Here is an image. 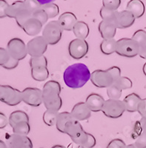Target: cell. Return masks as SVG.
<instances>
[{
  "label": "cell",
  "mask_w": 146,
  "mask_h": 148,
  "mask_svg": "<svg viewBox=\"0 0 146 148\" xmlns=\"http://www.w3.org/2000/svg\"><path fill=\"white\" fill-rule=\"evenodd\" d=\"M88 67L82 63H76L68 66L63 74V80L67 87L72 89L82 88L91 79Z\"/></svg>",
  "instance_id": "1"
},
{
  "label": "cell",
  "mask_w": 146,
  "mask_h": 148,
  "mask_svg": "<svg viewBox=\"0 0 146 148\" xmlns=\"http://www.w3.org/2000/svg\"><path fill=\"white\" fill-rule=\"evenodd\" d=\"M42 91V104L46 109L59 112L62 106L60 84L56 81L50 80L44 84Z\"/></svg>",
  "instance_id": "2"
},
{
  "label": "cell",
  "mask_w": 146,
  "mask_h": 148,
  "mask_svg": "<svg viewBox=\"0 0 146 148\" xmlns=\"http://www.w3.org/2000/svg\"><path fill=\"white\" fill-rule=\"evenodd\" d=\"M116 53L123 57L134 58L139 55V45L131 38H122L116 41Z\"/></svg>",
  "instance_id": "3"
},
{
  "label": "cell",
  "mask_w": 146,
  "mask_h": 148,
  "mask_svg": "<svg viewBox=\"0 0 146 148\" xmlns=\"http://www.w3.org/2000/svg\"><path fill=\"white\" fill-rule=\"evenodd\" d=\"M65 134L71 137L74 143L78 146H83L87 137V133L82 127L79 121L72 120L66 125Z\"/></svg>",
  "instance_id": "4"
},
{
  "label": "cell",
  "mask_w": 146,
  "mask_h": 148,
  "mask_svg": "<svg viewBox=\"0 0 146 148\" xmlns=\"http://www.w3.org/2000/svg\"><path fill=\"white\" fill-rule=\"evenodd\" d=\"M62 33L63 30L59 25L58 21H50L44 27L42 36L48 45H55L61 40Z\"/></svg>",
  "instance_id": "5"
},
{
  "label": "cell",
  "mask_w": 146,
  "mask_h": 148,
  "mask_svg": "<svg viewBox=\"0 0 146 148\" xmlns=\"http://www.w3.org/2000/svg\"><path fill=\"white\" fill-rule=\"evenodd\" d=\"M0 101L9 106H16L22 102V91L10 85L0 84Z\"/></svg>",
  "instance_id": "6"
},
{
  "label": "cell",
  "mask_w": 146,
  "mask_h": 148,
  "mask_svg": "<svg viewBox=\"0 0 146 148\" xmlns=\"http://www.w3.org/2000/svg\"><path fill=\"white\" fill-rule=\"evenodd\" d=\"M7 51L10 57L19 62L25 59L28 55L26 45L19 38H13L9 41Z\"/></svg>",
  "instance_id": "7"
},
{
  "label": "cell",
  "mask_w": 146,
  "mask_h": 148,
  "mask_svg": "<svg viewBox=\"0 0 146 148\" xmlns=\"http://www.w3.org/2000/svg\"><path fill=\"white\" fill-rule=\"evenodd\" d=\"M125 111L124 104L120 100H105L102 112L103 114L110 119H118L121 117Z\"/></svg>",
  "instance_id": "8"
},
{
  "label": "cell",
  "mask_w": 146,
  "mask_h": 148,
  "mask_svg": "<svg viewBox=\"0 0 146 148\" xmlns=\"http://www.w3.org/2000/svg\"><path fill=\"white\" fill-rule=\"evenodd\" d=\"M48 43L42 36H35L26 45L28 55L30 57H40L47 51Z\"/></svg>",
  "instance_id": "9"
},
{
  "label": "cell",
  "mask_w": 146,
  "mask_h": 148,
  "mask_svg": "<svg viewBox=\"0 0 146 148\" xmlns=\"http://www.w3.org/2000/svg\"><path fill=\"white\" fill-rule=\"evenodd\" d=\"M89 46L86 40L74 39L68 45L69 55L74 59H80L85 57L88 53Z\"/></svg>",
  "instance_id": "10"
},
{
  "label": "cell",
  "mask_w": 146,
  "mask_h": 148,
  "mask_svg": "<svg viewBox=\"0 0 146 148\" xmlns=\"http://www.w3.org/2000/svg\"><path fill=\"white\" fill-rule=\"evenodd\" d=\"M22 101L31 107L42 104V91L36 88H26L22 91Z\"/></svg>",
  "instance_id": "11"
},
{
  "label": "cell",
  "mask_w": 146,
  "mask_h": 148,
  "mask_svg": "<svg viewBox=\"0 0 146 148\" xmlns=\"http://www.w3.org/2000/svg\"><path fill=\"white\" fill-rule=\"evenodd\" d=\"M91 83L99 88H107L114 84V79L107 71L96 70L91 74Z\"/></svg>",
  "instance_id": "12"
},
{
  "label": "cell",
  "mask_w": 146,
  "mask_h": 148,
  "mask_svg": "<svg viewBox=\"0 0 146 148\" xmlns=\"http://www.w3.org/2000/svg\"><path fill=\"white\" fill-rule=\"evenodd\" d=\"M135 20H136V18H135L134 16L128 10H125L119 12L118 11L114 24H115L116 28H128L134 24Z\"/></svg>",
  "instance_id": "13"
},
{
  "label": "cell",
  "mask_w": 146,
  "mask_h": 148,
  "mask_svg": "<svg viewBox=\"0 0 146 148\" xmlns=\"http://www.w3.org/2000/svg\"><path fill=\"white\" fill-rule=\"evenodd\" d=\"M71 115L75 121H85L91 117V111L87 108L85 102L81 101L73 107L71 111Z\"/></svg>",
  "instance_id": "14"
},
{
  "label": "cell",
  "mask_w": 146,
  "mask_h": 148,
  "mask_svg": "<svg viewBox=\"0 0 146 148\" xmlns=\"http://www.w3.org/2000/svg\"><path fill=\"white\" fill-rule=\"evenodd\" d=\"M98 30L103 39H110L115 37L117 28L114 22L103 20L99 24Z\"/></svg>",
  "instance_id": "15"
},
{
  "label": "cell",
  "mask_w": 146,
  "mask_h": 148,
  "mask_svg": "<svg viewBox=\"0 0 146 148\" xmlns=\"http://www.w3.org/2000/svg\"><path fill=\"white\" fill-rule=\"evenodd\" d=\"M59 25L63 30L72 31L74 26L77 22V18L72 12H65L59 16L58 19Z\"/></svg>",
  "instance_id": "16"
},
{
  "label": "cell",
  "mask_w": 146,
  "mask_h": 148,
  "mask_svg": "<svg viewBox=\"0 0 146 148\" xmlns=\"http://www.w3.org/2000/svg\"><path fill=\"white\" fill-rule=\"evenodd\" d=\"M105 100L104 98L97 93H91L86 98L85 104L91 112L102 111Z\"/></svg>",
  "instance_id": "17"
},
{
  "label": "cell",
  "mask_w": 146,
  "mask_h": 148,
  "mask_svg": "<svg viewBox=\"0 0 146 148\" xmlns=\"http://www.w3.org/2000/svg\"><path fill=\"white\" fill-rule=\"evenodd\" d=\"M42 27H43V25L39 21L31 17L24 24L22 28L25 31V33H26V34L28 36H35L42 31Z\"/></svg>",
  "instance_id": "18"
},
{
  "label": "cell",
  "mask_w": 146,
  "mask_h": 148,
  "mask_svg": "<svg viewBox=\"0 0 146 148\" xmlns=\"http://www.w3.org/2000/svg\"><path fill=\"white\" fill-rule=\"evenodd\" d=\"M139 45V56L146 59V31L138 30L134 34L132 38Z\"/></svg>",
  "instance_id": "19"
},
{
  "label": "cell",
  "mask_w": 146,
  "mask_h": 148,
  "mask_svg": "<svg viewBox=\"0 0 146 148\" xmlns=\"http://www.w3.org/2000/svg\"><path fill=\"white\" fill-rule=\"evenodd\" d=\"M126 10L131 12L134 16L135 18H139L144 15L145 7L144 3L140 0H131L127 4Z\"/></svg>",
  "instance_id": "20"
},
{
  "label": "cell",
  "mask_w": 146,
  "mask_h": 148,
  "mask_svg": "<svg viewBox=\"0 0 146 148\" xmlns=\"http://www.w3.org/2000/svg\"><path fill=\"white\" fill-rule=\"evenodd\" d=\"M141 98L135 92H132L125 97L123 102L124 104L125 111L130 113H134L137 111L138 105L141 101Z\"/></svg>",
  "instance_id": "21"
},
{
  "label": "cell",
  "mask_w": 146,
  "mask_h": 148,
  "mask_svg": "<svg viewBox=\"0 0 146 148\" xmlns=\"http://www.w3.org/2000/svg\"><path fill=\"white\" fill-rule=\"evenodd\" d=\"M28 138V136L13 133L6 138V145L8 148H23Z\"/></svg>",
  "instance_id": "22"
},
{
  "label": "cell",
  "mask_w": 146,
  "mask_h": 148,
  "mask_svg": "<svg viewBox=\"0 0 146 148\" xmlns=\"http://www.w3.org/2000/svg\"><path fill=\"white\" fill-rule=\"evenodd\" d=\"M73 33L76 39L85 40L90 33V29L87 24L83 21H77L73 28Z\"/></svg>",
  "instance_id": "23"
},
{
  "label": "cell",
  "mask_w": 146,
  "mask_h": 148,
  "mask_svg": "<svg viewBox=\"0 0 146 148\" xmlns=\"http://www.w3.org/2000/svg\"><path fill=\"white\" fill-rule=\"evenodd\" d=\"M72 120H74V119L72 118L71 113H69V112L59 113L56 123V127L57 130L62 133H65V129L66 125Z\"/></svg>",
  "instance_id": "24"
},
{
  "label": "cell",
  "mask_w": 146,
  "mask_h": 148,
  "mask_svg": "<svg viewBox=\"0 0 146 148\" xmlns=\"http://www.w3.org/2000/svg\"><path fill=\"white\" fill-rule=\"evenodd\" d=\"M9 125L11 127L16 125L18 123L23 122H29V116L27 113L22 110H16L13 113H10L8 119Z\"/></svg>",
  "instance_id": "25"
},
{
  "label": "cell",
  "mask_w": 146,
  "mask_h": 148,
  "mask_svg": "<svg viewBox=\"0 0 146 148\" xmlns=\"http://www.w3.org/2000/svg\"><path fill=\"white\" fill-rule=\"evenodd\" d=\"M116 41L114 39H103L100 44V51L104 55L109 56L116 53Z\"/></svg>",
  "instance_id": "26"
},
{
  "label": "cell",
  "mask_w": 146,
  "mask_h": 148,
  "mask_svg": "<svg viewBox=\"0 0 146 148\" xmlns=\"http://www.w3.org/2000/svg\"><path fill=\"white\" fill-rule=\"evenodd\" d=\"M31 77L37 82H44L49 77V71L48 67H36L31 69Z\"/></svg>",
  "instance_id": "27"
},
{
  "label": "cell",
  "mask_w": 146,
  "mask_h": 148,
  "mask_svg": "<svg viewBox=\"0 0 146 148\" xmlns=\"http://www.w3.org/2000/svg\"><path fill=\"white\" fill-rule=\"evenodd\" d=\"M26 8L25 1H16L10 5L7 11V16L15 18L22 10Z\"/></svg>",
  "instance_id": "28"
},
{
  "label": "cell",
  "mask_w": 146,
  "mask_h": 148,
  "mask_svg": "<svg viewBox=\"0 0 146 148\" xmlns=\"http://www.w3.org/2000/svg\"><path fill=\"white\" fill-rule=\"evenodd\" d=\"M58 114H59V112H57V111L52 110H46L42 116L44 123L49 127L56 125Z\"/></svg>",
  "instance_id": "29"
},
{
  "label": "cell",
  "mask_w": 146,
  "mask_h": 148,
  "mask_svg": "<svg viewBox=\"0 0 146 148\" xmlns=\"http://www.w3.org/2000/svg\"><path fill=\"white\" fill-rule=\"evenodd\" d=\"M12 129H13L14 133H15V134L27 136L30 131V126L29 125V122L23 121V122L18 123L16 125H14L12 127Z\"/></svg>",
  "instance_id": "30"
},
{
  "label": "cell",
  "mask_w": 146,
  "mask_h": 148,
  "mask_svg": "<svg viewBox=\"0 0 146 148\" xmlns=\"http://www.w3.org/2000/svg\"><path fill=\"white\" fill-rule=\"evenodd\" d=\"M118 14L117 10H111L109 9H107L104 7H102L99 11V15H100L102 19L104 21H108V22H115V19L116 18V15Z\"/></svg>",
  "instance_id": "31"
},
{
  "label": "cell",
  "mask_w": 146,
  "mask_h": 148,
  "mask_svg": "<svg viewBox=\"0 0 146 148\" xmlns=\"http://www.w3.org/2000/svg\"><path fill=\"white\" fill-rule=\"evenodd\" d=\"M42 9L45 10L49 18H54L59 14V6L53 2H50L42 6Z\"/></svg>",
  "instance_id": "32"
},
{
  "label": "cell",
  "mask_w": 146,
  "mask_h": 148,
  "mask_svg": "<svg viewBox=\"0 0 146 148\" xmlns=\"http://www.w3.org/2000/svg\"><path fill=\"white\" fill-rule=\"evenodd\" d=\"M114 84L115 86H116L119 90H121L123 91V90L130 89V88H132L133 82L129 78L125 77V76H120L114 83Z\"/></svg>",
  "instance_id": "33"
},
{
  "label": "cell",
  "mask_w": 146,
  "mask_h": 148,
  "mask_svg": "<svg viewBox=\"0 0 146 148\" xmlns=\"http://www.w3.org/2000/svg\"><path fill=\"white\" fill-rule=\"evenodd\" d=\"M29 64L30 68H36V67H48V60L45 56H42L40 57H30L29 60Z\"/></svg>",
  "instance_id": "34"
},
{
  "label": "cell",
  "mask_w": 146,
  "mask_h": 148,
  "mask_svg": "<svg viewBox=\"0 0 146 148\" xmlns=\"http://www.w3.org/2000/svg\"><path fill=\"white\" fill-rule=\"evenodd\" d=\"M106 92H107V95L109 98V99L119 100V99L122 96V92L123 91L121 90H119L116 86L113 84L112 85L107 88Z\"/></svg>",
  "instance_id": "35"
},
{
  "label": "cell",
  "mask_w": 146,
  "mask_h": 148,
  "mask_svg": "<svg viewBox=\"0 0 146 148\" xmlns=\"http://www.w3.org/2000/svg\"><path fill=\"white\" fill-rule=\"evenodd\" d=\"M121 2V0H103V7L111 10H117Z\"/></svg>",
  "instance_id": "36"
},
{
  "label": "cell",
  "mask_w": 146,
  "mask_h": 148,
  "mask_svg": "<svg viewBox=\"0 0 146 148\" xmlns=\"http://www.w3.org/2000/svg\"><path fill=\"white\" fill-rule=\"evenodd\" d=\"M32 17L33 18H36V19H37L38 21H39V22L42 24V25L43 26L44 25H45V24L47 23L49 19L47 14H46L45 12V10H42V8L38 10L37 11H36L35 13H34L32 15Z\"/></svg>",
  "instance_id": "37"
},
{
  "label": "cell",
  "mask_w": 146,
  "mask_h": 148,
  "mask_svg": "<svg viewBox=\"0 0 146 148\" xmlns=\"http://www.w3.org/2000/svg\"><path fill=\"white\" fill-rule=\"evenodd\" d=\"M25 2L32 15L36 11L42 8V5H40L39 1H36V0H26L25 1Z\"/></svg>",
  "instance_id": "38"
},
{
  "label": "cell",
  "mask_w": 146,
  "mask_h": 148,
  "mask_svg": "<svg viewBox=\"0 0 146 148\" xmlns=\"http://www.w3.org/2000/svg\"><path fill=\"white\" fill-rule=\"evenodd\" d=\"M134 145L138 148H146V133L141 132L135 139Z\"/></svg>",
  "instance_id": "39"
},
{
  "label": "cell",
  "mask_w": 146,
  "mask_h": 148,
  "mask_svg": "<svg viewBox=\"0 0 146 148\" xmlns=\"http://www.w3.org/2000/svg\"><path fill=\"white\" fill-rule=\"evenodd\" d=\"M106 71L109 73L114 79V83L121 76V70L117 66H113V67L107 68Z\"/></svg>",
  "instance_id": "40"
},
{
  "label": "cell",
  "mask_w": 146,
  "mask_h": 148,
  "mask_svg": "<svg viewBox=\"0 0 146 148\" xmlns=\"http://www.w3.org/2000/svg\"><path fill=\"white\" fill-rule=\"evenodd\" d=\"M125 143L123 140L120 138H115L110 141L106 148H125Z\"/></svg>",
  "instance_id": "41"
},
{
  "label": "cell",
  "mask_w": 146,
  "mask_h": 148,
  "mask_svg": "<svg viewBox=\"0 0 146 148\" xmlns=\"http://www.w3.org/2000/svg\"><path fill=\"white\" fill-rule=\"evenodd\" d=\"M9 59H10V56H9L7 49L0 47V66L2 67L5 65L8 62Z\"/></svg>",
  "instance_id": "42"
},
{
  "label": "cell",
  "mask_w": 146,
  "mask_h": 148,
  "mask_svg": "<svg viewBox=\"0 0 146 148\" xmlns=\"http://www.w3.org/2000/svg\"><path fill=\"white\" fill-rule=\"evenodd\" d=\"M96 145V140L95 137L93 136L91 133H87V140H86L85 143L82 147H84L85 148H94Z\"/></svg>",
  "instance_id": "43"
},
{
  "label": "cell",
  "mask_w": 146,
  "mask_h": 148,
  "mask_svg": "<svg viewBox=\"0 0 146 148\" xmlns=\"http://www.w3.org/2000/svg\"><path fill=\"white\" fill-rule=\"evenodd\" d=\"M9 6L10 5L8 2L5 0H0V18L7 17V11Z\"/></svg>",
  "instance_id": "44"
},
{
  "label": "cell",
  "mask_w": 146,
  "mask_h": 148,
  "mask_svg": "<svg viewBox=\"0 0 146 148\" xmlns=\"http://www.w3.org/2000/svg\"><path fill=\"white\" fill-rule=\"evenodd\" d=\"M137 112L143 117H146V98L142 99L137 108Z\"/></svg>",
  "instance_id": "45"
},
{
  "label": "cell",
  "mask_w": 146,
  "mask_h": 148,
  "mask_svg": "<svg viewBox=\"0 0 146 148\" xmlns=\"http://www.w3.org/2000/svg\"><path fill=\"white\" fill-rule=\"evenodd\" d=\"M19 61L15 60V59H14L13 58H11L10 56V59H9L8 62L5 65L2 66V67L6 70L15 69L16 67L19 65Z\"/></svg>",
  "instance_id": "46"
},
{
  "label": "cell",
  "mask_w": 146,
  "mask_h": 148,
  "mask_svg": "<svg viewBox=\"0 0 146 148\" xmlns=\"http://www.w3.org/2000/svg\"><path fill=\"white\" fill-rule=\"evenodd\" d=\"M9 124L8 119L5 114L3 113L0 112V129H3V128L6 127L7 125Z\"/></svg>",
  "instance_id": "47"
},
{
  "label": "cell",
  "mask_w": 146,
  "mask_h": 148,
  "mask_svg": "<svg viewBox=\"0 0 146 148\" xmlns=\"http://www.w3.org/2000/svg\"><path fill=\"white\" fill-rule=\"evenodd\" d=\"M138 124L140 129L142 130V132L146 133V117H143L138 122Z\"/></svg>",
  "instance_id": "48"
},
{
  "label": "cell",
  "mask_w": 146,
  "mask_h": 148,
  "mask_svg": "<svg viewBox=\"0 0 146 148\" xmlns=\"http://www.w3.org/2000/svg\"><path fill=\"white\" fill-rule=\"evenodd\" d=\"M23 148H34V146H33L32 141L30 140V138H28L27 142H26V144H25V147H24Z\"/></svg>",
  "instance_id": "49"
},
{
  "label": "cell",
  "mask_w": 146,
  "mask_h": 148,
  "mask_svg": "<svg viewBox=\"0 0 146 148\" xmlns=\"http://www.w3.org/2000/svg\"><path fill=\"white\" fill-rule=\"evenodd\" d=\"M0 148H8L6 143L1 139H0Z\"/></svg>",
  "instance_id": "50"
},
{
  "label": "cell",
  "mask_w": 146,
  "mask_h": 148,
  "mask_svg": "<svg viewBox=\"0 0 146 148\" xmlns=\"http://www.w3.org/2000/svg\"><path fill=\"white\" fill-rule=\"evenodd\" d=\"M51 148H67L64 145H54Z\"/></svg>",
  "instance_id": "51"
},
{
  "label": "cell",
  "mask_w": 146,
  "mask_h": 148,
  "mask_svg": "<svg viewBox=\"0 0 146 148\" xmlns=\"http://www.w3.org/2000/svg\"><path fill=\"white\" fill-rule=\"evenodd\" d=\"M125 148H138V147L134 145V144H130V145H126Z\"/></svg>",
  "instance_id": "52"
},
{
  "label": "cell",
  "mask_w": 146,
  "mask_h": 148,
  "mask_svg": "<svg viewBox=\"0 0 146 148\" xmlns=\"http://www.w3.org/2000/svg\"><path fill=\"white\" fill-rule=\"evenodd\" d=\"M143 73H144V75L146 76V62L143 64Z\"/></svg>",
  "instance_id": "53"
},
{
  "label": "cell",
  "mask_w": 146,
  "mask_h": 148,
  "mask_svg": "<svg viewBox=\"0 0 146 148\" xmlns=\"http://www.w3.org/2000/svg\"><path fill=\"white\" fill-rule=\"evenodd\" d=\"M77 148H85L84 147H82V146H78Z\"/></svg>",
  "instance_id": "54"
},
{
  "label": "cell",
  "mask_w": 146,
  "mask_h": 148,
  "mask_svg": "<svg viewBox=\"0 0 146 148\" xmlns=\"http://www.w3.org/2000/svg\"><path fill=\"white\" fill-rule=\"evenodd\" d=\"M41 148H42V147H41Z\"/></svg>",
  "instance_id": "55"
}]
</instances>
